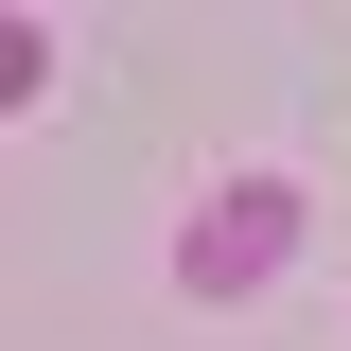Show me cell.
<instances>
[{"label":"cell","mask_w":351,"mask_h":351,"mask_svg":"<svg viewBox=\"0 0 351 351\" xmlns=\"http://www.w3.org/2000/svg\"><path fill=\"white\" fill-rule=\"evenodd\" d=\"M281 246H299V176H228L211 211L176 228V281H193V299H263Z\"/></svg>","instance_id":"obj_1"}]
</instances>
